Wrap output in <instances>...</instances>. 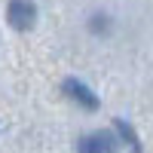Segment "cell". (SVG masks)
I'll return each mask as SVG.
<instances>
[{
  "mask_svg": "<svg viewBox=\"0 0 153 153\" xmlns=\"http://www.w3.org/2000/svg\"><path fill=\"white\" fill-rule=\"evenodd\" d=\"M65 95L74 98L76 104H83L86 110H98V95L89 86H83L80 80H65Z\"/></svg>",
  "mask_w": 153,
  "mask_h": 153,
  "instance_id": "2",
  "label": "cell"
},
{
  "mask_svg": "<svg viewBox=\"0 0 153 153\" xmlns=\"http://www.w3.org/2000/svg\"><path fill=\"white\" fill-rule=\"evenodd\" d=\"M117 150V144H113V138L98 132V135H89L80 141V153H113Z\"/></svg>",
  "mask_w": 153,
  "mask_h": 153,
  "instance_id": "3",
  "label": "cell"
},
{
  "mask_svg": "<svg viewBox=\"0 0 153 153\" xmlns=\"http://www.w3.org/2000/svg\"><path fill=\"white\" fill-rule=\"evenodd\" d=\"M113 126H117V129H120V135H123L126 141L132 144V153H141V144H138V138H135V132H132V126H129V123H123V120H117Z\"/></svg>",
  "mask_w": 153,
  "mask_h": 153,
  "instance_id": "4",
  "label": "cell"
},
{
  "mask_svg": "<svg viewBox=\"0 0 153 153\" xmlns=\"http://www.w3.org/2000/svg\"><path fill=\"white\" fill-rule=\"evenodd\" d=\"M6 22H9V28L12 31H31L34 28V22H37V6L31 3V0H9V6H6Z\"/></svg>",
  "mask_w": 153,
  "mask_h": 153,
  "instance_id": "1",
  "label": "cell"
}]
</instances>
